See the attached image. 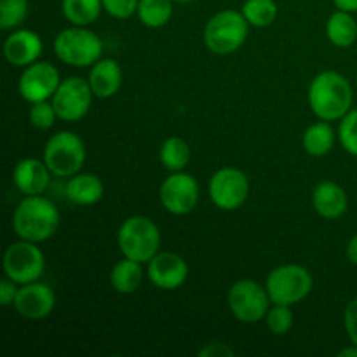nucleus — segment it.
<instances>
[{"instance_id": "obj_7", "label": "nucleus", "mask_w": 357, "mask_h": 357, "mask_svg": "<svg viewBox=\"0 0 357 357\" xmlns=\"http://www.w3.org/2000/svg\"><path fill=\"white\" fill-rule=\"evenodd\" d=\"M86 145L70 131H59L47 139L44 149V162L54 176L70 178L80 173L86 162Z\"/></svg>"}, {"instance_id": "obj_23", "label": "nucleus", "mask_w": 357, "mask_h": 357, "mask_svg": "<svg viewBox=\"0 0 357 357\" xmlns=\"http://www.w3.org/2000/svg\"><path fill=\"white\" fill-rule=\"evenodd\" d=\"M303 150L312 157H324L335 146V129L328 121H319L307 128L302 138Z\"/></svg>"}, {"instance_id": "obj_14", "label": "nucleus", "mask_w": 357, "mask_h": 357, "mask_svg": "<svg viewBox=\"0 0 357 357\" xmlns=\"http://www.w3.org/2000/svg\"><path fill=\"white\" fill-rule=\"evenodd\" d=\"M146 267V275L149 281L155 288L173 291V289L181 288L188 278V265L183 257L171 251L157 253Z\"/></svg>"}, {"instance_id": "obj_11", "label": "nucleus", "mask_w": 357, "mask_h": 357, "mask_svg": "<svg viewBox=\"0 0 357 357\" xmlns=\"http://www.w3.org/2000/svg\"><path fill=\"white\" fill-rule=\"evenodd\" d=\"M93 96L89 82L82 77H70V79L61 80L52 96V105H54L58 119L65 122L82 121L89 112Z\"/></svg>"}, {"instance_id": "obj_1", "label": "nucleus", "mask_w": 357, "mask_h": 357, "mask_svg": "<svg viewBox=\"0 0 357 357\" xmlns=\"http://www.w3.org/2000/svg\"><path fill=\"white\" fill-rule=\"evenodd\" d=\"M352 86L342 73L326 70L310 82L309 105L319 121H342L352 110Z\"/></svg>"}, {"instance_id": "obj_21", "label": "nucleus", "mask_w": 357, "mask_h": 357, "mask_svg": "<svg viewBox=\"0 0 357 357\" xmlns=\"http://www.w3.org/2000/svg\"><path fill=\"white\" fill-rule=\"evenodd\" d=\"M326 35L328 40L335 45V47H351L357 40V21L352 16V13L347 10H335L326 23Z\"/></svg>"}, {"instance_id": "obj_19", "label": "nucleus", "mask_w": 357, "mask_h": 357, "mask_svg": "<svg viewBox=\"0 0 357 357\" xmlns=\"http://www.w3.org/2000/svg\"><path fill=\"white\" fill-rule=\"evenodd\" d=\"M93 94L101 100L115 96L122 86V68L115 59H100L91 66L87 77Z\"/></svg>"}, {"instance_id": "obj_32", "label": "nucleus", "mask_w": 357, "mask_h": 357, "mask_svg": "<svg viewBox=\"0 0 357 357\" xmlns=\"http://www.w3.org/2000/svg\"><path fill=\"white\" fill-rule=\"evenodd\" d=\"M103 10L115 20H128L138 10L139 0H101Z\"/></svg>"}, {"instance_id": "obj_10", "label": "nucleus", "mask_w": 357, "mask_h": 357, "mask_svg": "<svg viewBox=\"0 0 357 357\" xmlns=\"http://www.w3.org/2000/svg\"><path fill=\"white\" fill-rule=\"evenodd\" d=\"M209 197L223 211H236L250 197V180L237 167H222L209 180Z\"/></svg>"}, {"instance_id": "obj_12", "label": "nucleus", "mask_w": 357, "mask_h": 357, "mask_svg": "<svg viewBox=\"0 0 357 357\" xmlns=\"http://www.w3.org/2000/svg\"><path fill=\"white\" fill-rule=\"evenodd\" d=\"M159 199L162 208L171 215H188L194 211L199 202L197 181L185 171L171 173L160 185Z\"/></svg>"}, {"instance_id": "obj_26", "label": "nucleus", "mask_w": 357, "mask_h": 357, "mask_svg": "<svg viewBox=\"0 0 357 357\" xmlns=\"http://www.w3.org/2000/svg\"><path fill=\"white\" fill-rule=\"evenodd\" d=\"M159 157L162 166L169 173L183 171L190 162V146L185 139L178 138V136H171L160 145Z\"/></svg>"}, {"instance_id": "obj_16", "label": "nucleus", "mask_w": 357, "mask_h": 357, "mask_svg": "<svg viewBox=\"0 0 357 357\" xmlns=\"http://www.w3.org/2000/svg\"><path fill=\"white\" fill-rule=\"evenodd\" d=\"M42 51L44 42L33 30H14L3 42V56L7 63L17 68H26L31 63L38 61Z\"/></svg>"}, {"instance_id": "obj_30", "label": "nucleus", "mask_w": 357, "mask_h": 357, "mask_svg": "<svg viewBox=\"0 0 357 357\" xmlns=\"http://www.w3.org/2000/svg\"><path fill=\"white\" fill-rule=\"evenodd\" d=\"M338 139L347 153L357 157V108L349 112L338 126Z\"/></svg>"}, {"instance_id": "obj_9", "label": "nucleus", "mask_w": 357, "mask_h": 357, "mask_svg": "<svg viewBox=\"0 0 357 357\" xmlns=\"http://www.w3.org/2000/svg\"><path fill=\"white\" fill-rule=\"evenodd\" d=\"M45 268V257L37 243L20 239L10 244L3 255V272L6 278L23 286L42 278Z\"/></svg>"}, {"instance_id": "obj_29", "label": "nucleus", "mask_w": 357, "mask_h": 357, "mask_svg": "<svg viewBox=\"0 0 357 357\" xmlns=\"http://www.w3.org/2000/svg\"><path fill=\"white\" fill-rule=\"evenodd\" d=\"M265 319H267V326L271 333L278 335V337L286 335L293 326L291 305H278V303H274V307L268 309Z\"/></svg>"}, {"instance_id": "obj_2", "label": "nucleus", "mask_w": 357, "mask_h": 357, "mask_svg": "<svg viewBox=\"0 0 357 357\" xmlns=\"http://www.w3.org/2000/svg\"><path fill=\"white\" fill-rule=\"evenodd\" d=\"M59 227V211L44 195H24L14 209L13 229L16 236L30 243L51 239Z\"/></svg>"}, {"instance_id": "obj_8", "label": "nucleus", "mask_w": 357, "mask_h": 357, "mask_svg": "<svg viewBox=\"0 0 357 357\" xmlns=\"http://www.w3.org/2000/svg\"><path fill=\"white\" fill-rule=\"evenodd\" d=\"M267 288L253 279H241L229 289V309L237 321L244 324L260 323L271 309Z\"/></svg>"}, {"instance_id": "obj_28", "label": "nucleus", "mask_w": 357, "mask_h": 357, "mask_svg": "<svg viewBox=\"0 0 357 357\" xmlns=\"http://www.w3.org/2000/svg\"><path fill=\"white\" fill-rule=\"evenodd\" d=\"M26 16V0H0V28L2 30H14L24 23Z\"/></svg>"}, {"instance_id": "obj_39", "label": "nucleus", "mask_w": 357, "mask_h": 357, "mask_svg": "<svg viewBox=\"0 0 357 357\" xmlns=\"http://www.w3.org/2000/svg\"><path fill=\"white\" fill-rule=\"evenodd\" d=\"M174 2H178V3H188V2H194V0H174Z\"/></svg>"}, {"instance_id": "obj_34", "label": "nucleus", "mask_w": 357, "mask_h": 357, "mask_svg": "<svg viewBox=\"0 0 357 357\" xmlns=\"http://www.w3.org/2000/svg\"><path fill=\"white\" fill-rule=\"evenodd\" d=\"M17 286L14 281H10L9 278L2 279L0 281V305L2 307H9V305H14V300H16V295H17Z\"/></svg>"}, {"instance_id": "obj_35", "label": "nucleus", "mask_w": 357, "mask_h": 357, "mask_svg": "<svg viewBox=\"0 0 357 357\" xmlns=\"http://www.w3.org/2000/svg\"><path fill=\"white\" fill-rule=\"evenodd\" d=\"M201 357H225V356H234V351L227 344L222 342H211V344H206L204 347L199 351Z\"/></svg>"}, {"instance_id": "obj_17", "label": "nucleus", "mask_w": 357, "mask_h": 357, "mask_svg": "<svg viewBox=\"0 0 357 357\" xmlns=\"http://www.w3.org/2000/svg\"><path fill=\"white\" fill-rule=\"evenodd\" d=\"M51 174L44 160L26 157L14 166L13 181L23 195H42L47 190Z\"/></svg>"}, {"instance_id": "obj_15", "label": "nucleus", "mask_w": 357, "mask_h": 357, "mask_svg": "<svg viewBox=\"0 0 357 357\" xmlns=\"http://www.w3.org/2000/svg\"><path fill=\"white\" fill-rule=\"evenodd\" d=\"M56 307V295L47 284L42 282H28L17 289L14 309L23 319L42 321L51 316Z\"/></svg>"}, {"instance_id": "obj_25", "label": "nucleus", "mask_w": 357, "mask_h": 357, "mask_svg": "<svg viewBox=\"0 0 357 357\" xmlns=\"http://www.w3.org/2000/svg\"><path fill=\"white\" fill-rule=\"evenodd\" d=\"M173 2L174 0H139L136 16L146 28H162L173 16Z\"/></svg>"}, {"instance_id": "obj_13", "label": "nucleus", "mask_w": 357, "mask_h": 357, "mask_svg": "<svg viewBox=\"0 0 357 357\" xmlns=\"http://www.w3.org/2000/svg\"><path fill=\"white\" fill-rule=\"evenodd\" d=\"M59 84H61V79L54 65L47 61H35L23 70L17 89L24 101L37 103V101H45L54 96Z\"/></svg>"}, {"instance_id": "obj_22", "label": "nucleus", "mask_w": 357, "mask_h": 357, "mask_svg": "<svg viewBox=\"0 0 357 357\" xmlns=\"http://www.w3.org/2000/svg\"><path fill=\"white\" fill-rule=\"evenodd\" d=\"M143 264L126 258L117 261L110 272V284L121 295H131L142 286L143 281Z\"/></svg>"}, {"instance_id": "obj_20", "label": "nucleus", "mask_w": 357, "mask_h": 357, "mask_svg": "<svg viewBox=\"0 0 357 357\" xmlns=\"http://www.w3.org/2000/svg\"><path fill=\"white\" fill-rule=\"evenodd\" d=\"M105 194L103 181L93 173H77L66 185V197L77 206H93Z\"/></svg>"}, {"instance_id": "obj_6", "label": "nucleus", "mask_w": 357, "mask_h": 357, "mask_svg": "<svg viewBox=\"0 0 357 357\" xmlns=\"http://www.w3.org/2000/svg\"><path fill=\"white\" fill-rule=\"evenodd\" d=\"M272 305H295L310 295L314 288L312 274L302 265L286 264L275 267L265 281Z\"/></svg>"}, {"instance_id": "obj_5", "label": "nucleus", "mask_w": 357, "mask_h": 357, "mask_svg": "<svg viewBox=\"0 0 357 357\" xmlns=\"http://www.w3.org/2000/svg\"><path fill=\"white\" fill-rule=\"evenodd\" d=\"M54 52L59 61L75 68L93 66L101 59L103 42L87 26H70L54 38Z\"/></svg>"}, {"instance_id": "obj_38", "label": "nucleus", "mask_w": 357, "mask_h": 357, "mask_svg": "<svg viewBox=\"0 0 357 357\" xmlns=\"http://www.w3.org/2000/svg\"><path fill=\"white\" fill-rule=\"evenodd\" d=\"M338 357H357V345L352 344L351 347H345L338 352Z\"/></svg>"}, {"instance_id": "obj_31", "label": "nucleus", "mask_w": 357, "mask_h": 357, "mask_svg": "<svg viewBox=\"0 0 357 357\" xmlns=\"http://www.w3.org/2000/svg\"><path fill=\"white\" fill-rule=\"evenodd\" d=\"M28 117H30V122L33 128L40 129V131H45V129H51L54 126L56 119H58V114H56V108L52 105V101L49 103L45 101H37V103H31L30 112H28Z\"/></svg>"}, {"instance_id": "obj_33", "label": "nucleus", "mask_w": 357, "mask_h": 357, "mask_svg": "<svg viewBox=\"0 0 357 357\" xmlns=\"http://www.w3.org/2000/svg\"><path fill=\"white\" fill-rule=\"evenodd\" d=\"M344 328L351 344L357 345V298L351 300L344 312Z\"/></svg>"}, {"instance_id": "obj_24", "label": "nucleus", "mask_w": 357, "mask_h": 357, "mask_svg": "<svg viewBox=\"0 0 357 357\" xmlns=\"http://www.w3.org/2000/svg\"><path fill=\"white\" fill-rule=\"evenodd\" d=\"M65 20L73 26H89L103 10L101 0H61Z\"/></svg>"}, {"instance_id": "obj_3", "label": "nucleus", "mask_w": 357, "mask_h": 357, "mask_svg": "<svg viewBox=\"0 0 357 357\" xmlns=\"http://www.w3.org/2000/svg\"><path fill=\"white\" fill-rule=\"evenodd\" d=\"M250 31V23L243 13L223 9L211 16L202 31V40L208 51L218 56H229L244 45Z\"/></svg>"}, {"instance_id": "obj_37", "label": "nucleus", "mask_w": 357, "mask_h": 357, "mask_svg": "<svg viewBox=\"0 0 357 357\" xmlns=\"http://www.w3.org/2000/svg\"><path fill=\"white\" fill-rule=\"evenodd\" d=\"M335 7L340 10H347V13H357V0H333Z\"/></svg>"}, {"instance_id": "obj_18", "label": "nucleus", "mask_w": 357, "mask_h": 357, "mask_svg": "<svg viewBox=\"0 0 357 357\" xmlns=\"http://www.w3.org/2000/svg\"><path fill=\"white\" fill-rule=\"evenodd\" d=\"M314 209L326 220H338L349 208V197L344 187L335 181H321L312 192Z\"/></svg>"}, {"instance_id": "obj_4", "label": "nucleus", "mask_w": 357, "mask_h": 357, "mask_svg": "<svg viewBox=\"0 0 357 357\" xmlns=\"http://www.w3.org/2000/svg\"><path fill=\"white\" fill-rule=\"evenodd\" d=\"M117 244L126 258L149 264L160 248V230L146 216H131L117 232Z\"/></svg>"}, {"instance_id": "obj_36", "label": "nucleus", "mask_w": 357, "mask_h": 357, "mask_svg": "<svg viewBox=\"0 0 357 357\" xmlns=\"http://www.w3.org/2000/svg\"><path fill=\"white\" fill-rule=\"evenodd\" d=\"M347 260L351 261L352 265H357V234L356 236L351 237V241H349L347 244Z\"/></svg>"}, {"instance_id": "obj_27", "label": "nucleus", "mask_w": 357, "mask_h": 357, "mask_svg": "<svg viewBox=\"0 0 357 357\" xmlns=\"http://www.w3.org/2000/svg\"><path fill=\"white\" fill-rule=\"evenodd\" d=\"M241 13L244 14L250 26L265 28L274 23L279 14V7L275 0H246Z\"/></svg>"}]
</instances>
